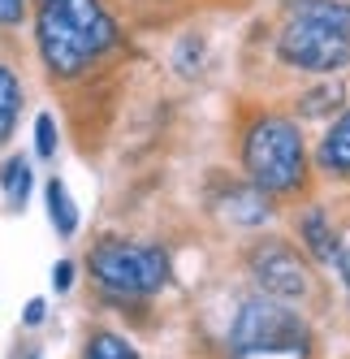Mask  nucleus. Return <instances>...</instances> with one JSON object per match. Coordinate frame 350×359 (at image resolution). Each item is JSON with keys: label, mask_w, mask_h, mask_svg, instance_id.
<instances>
[{"label": "nucleus", "mask_w": 350, "mask_h": 359, "mask_svg": "<svg viewBox=\"0 0 350 359\" xmlns=\"http://www.w3.org/2000/svg\"><path fill=\"white\" fill-rule=\"evenodd\" d=\"M272 208H277V199H268L251 182H225L212 195V212L225 225H234V229H260V225H268L272 221Z\"/></svg>", "instance_id": "nucleus-7"}, {"label": "nucleus", "mask_w": 350, "mask_h": 359, "mask_svg": "<svg viewBox=\"0 0 350 359\" xmlns=\"http://www.w3.org/2000/svg\"><path fill=\"white\" fill-rule=\"evenodd\" d=\"M27 22V0H0V27H22Z\"/></svg>", "instance_id": "nucleus-18"}, {"label": "nucleus", "mask_w": 350, "mask_h": 359, "mask_svg": "<svg viewBox=\"0 0 350 359\" xmlns=\"http://www.w3.org/2000/svg\"><path fill=\"white\" fill-rule=\"evenodd\" d=\"M83 359H143L134 342L117 329H91V338L83 346Z\"/></svg>", "instance_id": "nucleus-15"}, {"label": "nucleus", "mask_w": 350, "mask_h": 359, "mask_svg": "<svg viewBox=\"0 0 350 359\" xmlns=\"http://www.w3.org/2000/svg\"><path fill=\"white\" fill-rule=\"evenodd\" d=\"M272 53L286 69H298V74H312V79H324V74H342L350 69V35H337V31H324V27H312V22H294L286 18L281 31H277V43Z\"/></svg>", "instance_id": "nucleus-5"}, {"label": "nucleus", "mask_w": 350, "mask_h": 359, "mask_svg": "<svg viewBox=\"0 0 350 359\" xmlns=\"http://www.w3.org/2000/svg\"><path fill=\"white\" fill-rule=\"evenodd\" d=\"M57 147H61L57 117H52V113H39V117H35V156H39V161H57Z\"/></svg>", "instance_id": "nucleus-16"}, {"label": "nucleus", "mask_w": 350, "mask_h": 359, "mask_svg": "<svg viewBox=\"0 0 350 359\" xmlns=\"http://www.w3.org/2000/svg\"><path fill=\"white\" fill-rule=\"evenodd\" d=\"M74 277H78V264H74V260H57L52 264V290L57 294H69L74 290Z\"/></svg>", "instance_id": "nucleus-17"}, {"label": "nucleus", "mask_w": 350, "mask_h": 359, "mask_svg": "<svg viewBox=\"0 0 350 359\" xmlns=\"http://www.w3.org/2000/svg\"><path fill=\"white\" fill-rule=\"evenodd\" d=\"M333 273H337V281H342V290H346V299H350V243H342V251L333 255V264H329Z\"/></svg>", "instance_id": "nucleus-20"}, {"label": "nucleus", "mask_w": 350, "mask_h": 359, "mask_svg": "<svg viewBox=\"0 0 350 359\" xmlns=\"http://www.w3.org/2000/svg\"><path fill=\"white\" fill-rule=\"evenodd\" d=\"M286 18L350 35V0H286Z\"/></svg>", "instance_id": "nucleus-11"}, {"label": "nucleus", "mask_w": 350, "mask_h": 359, "mask_svg": "<svg viewBox=\"0 0 350 359\" xmlns=\"http://www.w3.org/2000/svg\"><path fill=\"white\" fill-rule=\"evenodd\" d=\"M43 320H48V299H43V294H35L27 307H22V325H27V329H39Z\"/></svg>", "instance_id": "nucleus-19"}, {"label": "nucleus", "mask_w": 350, "mask_h": 359, "mask_svg": "<svg viewBox=\"0 0 350 359\" xmlns=\"http://www.w3.org/2000/svg\"><path fill=\"white\" fill-rule=\"evenodd\" d=\"M316 165L333 177H350V104L329 117V130L320 135V147H316Z\"/></svg>", "instance_id": "nucleus-10"}, {"label": "nucleus", "mask_w": 350, "mask_h": 359, "mask_svg": "<svg viewBox=\"0 0 350 359\" xmlns=\"http://www.w3.org/2000/svg\"><path fill=\"white\" fill-rule=\"evenodd\" d=\"M246 264H251V277H255L260 294H268V299L298 303V299H307L316 290L307 251H298L286 238H260L251 247V255H246Z\"/></svg>", "instance_id": "nucleus-6"}, {"label": "nucleus", "mask_w": 350, "mask_h": 359, "mask_svg": "<svg viewBox=\"0 0 350 359\" xmlns=\"http://www.w3.org/2000/svg\"><path fill=\"white\" fill-rule=\"evenodd\" d=\"M22 359H43V351H35V346H31V351H27V355H22Z\"/></svg>", "instance_id": "nucleus-21"}, {"label": "nucleus", "mask_w": 350, "mask_h": 359, "mask_svg": "<svg viewBox=\"0 0 350 359\" xmlns=\"http://www.w3.org/2000/svg\"><path fill=\"white\" fill-rule=\"evenodd\" d=\"M230 359H316L312 325L294 303L255 294L230 325Z\"/></svg>", "instance_id": "nucleus-3"}, {"label": "nucleus", "mask_w": 350, "mask_h": 359, "mask_svg": "<svg viewBox=\"0 0 350 359\" xmlns=\"http://www.w3.org/2000/svg\"><path fill=\"white\" fill-rule=\"evenodd\" d=\"M238 161H242L246 182L260 187L268 199H290L298 191H307V177H312L307 143H303L298 121L286 113H255L246 121Z\"/></svg>", "instance_id": "nucleus-2"}, {"label": "nucleus", "mask_w": 350, "mask_h": 359, "mask_svg": "<svg viewBox=\"0 0 350 359\" xmlns=\"http://www.w3.org/2000/svg\"><path fill=\"white\" fill-rule=\"evenodd\" d=\"M346 104H350V87L342 79H333V74H324L320 83H312L307 91H298L294 113H298V121H329Z\"/></svg>", "instance_id": "nucleus-8"}, {"label": "nucleus", "mask_w": 350, "mask_h": 359, "mask_svg": "<svg viewBox=\"0 0 350 359\" xmlns=\"http://www.w3.org/2000/svg\"><path fill=\"white\" fill-rule=\"evenodd\" d=\"M39 5H43V0H39Z\"/></svg>", "instance_id": "nucleus-22"}, {"label": "nucleus", "mask_w": 350, "mask_h": 359, "mask_svg": "<svg viewBox=\"0 0 350 359\" xmlns=\"http://www.w3.org/2000/svg\"><path fill=\"white\" fill-rule=\"evenodd\" d=\"M87 273L108 299H152L169 286L173 264H169V251L156 243L99 238L87 251Z\"/></svg>", "instance_id": "nucleus-4"}, {"label": "nucleus", "mask_w": 350, "mask_h": 359, "mask_svg": "<svg viewBox=\"0 0 350 359\" xmlns=\"http://www.w3.org/2000/svg\"><path fill=\"white\" fill-rule=\"evenodd\" d=\"M0 195H5V208L9 212H22L35 195V169L27 156H9L0 161Z\"/></svg>", "instance_id": "nucleus-13"}, {"label": "nucleus", "mask_w": 350, "mask_h": 359, "mask_svg": "<svg viewBox=\"0 0 350 359\" xmlns=\"http://www.w3.org/2000/svg\"><path fill=\"white\" fill-rule=\"evenodd\" d=\"M298 243H303L307 260L312 264H324V269H329L333 255L342 251V234H337V225L329 221V212H324V208H307L303 217H298Z\"/></svg>", "instance_id": "nucleus-9"}, {"label": "nucleus", "mask_w": 350, "mask_h": 359, "mask_svg": "<svg viewBox=\"0 0 350 359\" xmlns=\"http://www.w3.org/2000/svg\"><path fill=\"white\" fill-rule=\"evenodd\" d=\"M18 117H22V79H18V69L0 61V147L13 139Z\"/></svg>", "instance_id": "nucleus-14"}, {"label": "nucleus", "mask_w": 350, "mask_h": 359, "mask_svg": "<svg viewBox=\"0 0 350 359\" xmlns=\"http://www.w3.org/2000/svg\"><path fill=\"white\" fill-rule=\"evenodd\" d=\"M43 212H48V221H52V229L61 238L78 234L83 212H78V203H74V195H69V187L61 182V177H48L43 182Z\"/></svg>", "instance_id": "nucleus-12"}, {"label": "nucleus", "mask_w": 350, "mask_h": 359, "mask_svg": "<svg viewBox=\"0 0 350 359\" xmlns=\"http://www.w3.org/2000/svg\"><path fill=\"white\" fill-rule=\"evenodd\" d=\"M121 39L117 18L99 0H43L35 18V43L48 74L78 79Z\"/></svg>", "instance_id": "nucleus-1"}]
</instances>
